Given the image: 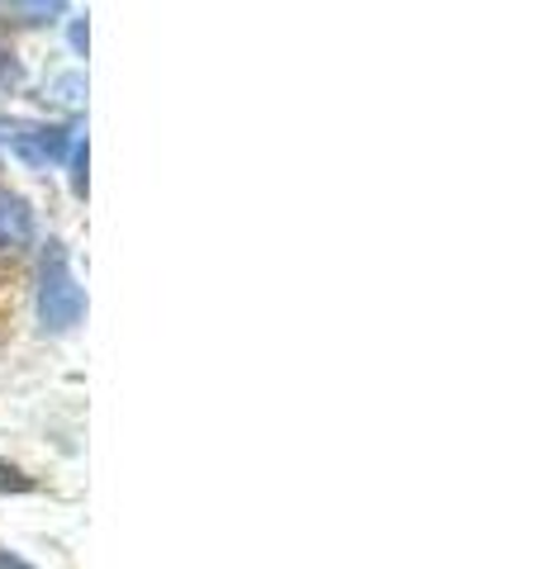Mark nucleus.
Masks as SVG:
<instances>
[{
  "label": "nucleus",
  "mask_w": 541,
  "mask_h": 569,
  "mask_svg": "<svg viewBox=\"0 0 541 569\" xmlns=\"http://www.w3.org/2000/svg\"><path fill=\"white\" fill-rule=\"evenodd\" d=\"M81 313H86V295L77 276H71L62 242H48L39 266V323L48 332H71L81 323Z\"/></svg>",
  "instance_id": "nucleus-1"
},
{
  "label": "nucleus",
  "mask_w": 541,
  "mask_h": 569,
  "mask_svg": "<svg viewBox=\"0 0 541 569\" xmlns=\"http://www.w3.org/2000/svg\"><path fill=\"white\" fill-rule=\"evenodd\" d=\"M0 129L29 167H48L67 152V129H58V123H0Z\"/></svg>",
  "instance_id": "nucleus-2"
},
{
  "label": "nucleus",
  "mask_w": 541,
  "mask_h": 569,
  "mask_svg": "<svg viewBox=\"0 0 541 569\" xmlns=\"http://www.w3.org/2000/svg\"><path fill=\"white\" fill-rule=\"evenodd\" d=\"M33 242V209L24 194L0 190V257H20Z\"/></svg>",
  "instance_id": "nucleus-3"
},
{
  "label": "nucleus",
  "mask_w": 541,
  "mask_h": 569,
  "mask_svg": "<svg viewBox=\"0 0 541 569\" xmlns=\"http://www.w3.org/2000/svg\"><path fill=\"white\" fill-rule=\"evenodd\" d=\"M14 10H20L29 24H48L67 10V0H14Z\"/></svg>",
  "instance_id": "nucleus-4"
},
{
  "label": "nucleus",
  "mask_w": 541,
  "mask_h": 569,
  "mask_svg": "<svg viewBox=\"0 0 541 569\" xmlns=\"http://www.w3.org/2000/svg\"><path fill=\"white\" fill-rule=\"evenodd\" d=\"M71 190L86 194V142H77V152H71Z\"/></svg>",
  "instance_id": "nucleus-5"
},
{
  "label": "nucleus",
  "mask_w": 541,
  "mask_h": 569,
  "mask_svg": "<svg viewBox=\"0 0 541 569\" xmlns=\"http://www.w3.org/2000/svg\"><path fill=\"white\" fill-rule=\"evenodd\" d=\"M20 489H29V479L14 470V466H6V460H0V493H20Z\"/></svg>",
  "instance_id": "nucleus-6"
},
{
  "label": "nucleus",
  "mask_w": 541,
  "mask_h": 569,
  "mask_svg": "<svg viewBox=\"0 0 541 569\" xmlns=\"http://www.w3.org/2000/svg\"><path fill=\"white\" fill-rule=\"evenodd\" d=\"M71 48L86 52V20H71Z\"/></svg>",
  "instance_id": "nucleus-7"
},
{
  "label": "nucleus",
  "mask_w": 541,
  "mask_h": 569,
  "mask_svg": "<svg viewBox=\"0 0 541 569\" xmlns=\"http://www.w3.org/2000/svg\"><path fill=\"white\" fill-rule=\"evenodd\" d=\"M14 77V62H10V52H6V43H0V81H10Z\"/></svg>",
  "instance_id": "nucleus-8"
}]
</instances>
